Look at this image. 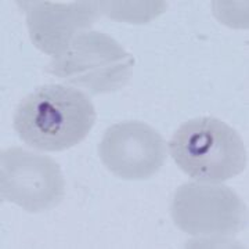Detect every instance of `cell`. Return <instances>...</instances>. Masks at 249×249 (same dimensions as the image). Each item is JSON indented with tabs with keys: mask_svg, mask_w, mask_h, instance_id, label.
I'll return each instance as SVG.
<instances>
[{
	"mask_svg": "<svg viewBox=\"0 0 249 249\" xmlns=\"http://www.w3.org/2000/svg\"><path fill=\"white\" fill-rule=\"evenodd\" d=\"M98 155L111 173L124 180H145L165 165L168 145L154 127L140 121L109 126Z\"/></svg>",
	"mask_w": 249,
	"mask_h": 249,
	"instance_id": "obj_6",
	"label": "cell"
},
{
	"mask_svg": "<svg viewBox=\"0 0 249 249\" xmlns=\"http://www.w3.org/2000/svg\"><path fill=\"white\" fill-rule=\"evenodd\" d=\"M173 222L194 237L227 238L244 230L247 206L238 194L220 183H186L175 193L170 206Z\"/></svg>",
	"mask_w": 249,
	"mask_h": 249,
	"instance_id": "obj_4",
	"label": "cell"
},
{
	"mask_svg": "<svg viewBox=\"0 0 249 249\" xmlns=\"http://www.w3.org/2000/svg\"><path fill=\"white\" fill-rule=\"evenodd\" d=\"M96 118L94 106L83 91L64 85H45L19 101L13 124L28 147L58 152L83 142Z\"/></svg>",
	"mask_w": 249,
	"mask_h": 249,
	"instance_id": "obj_1",
	"label": "cell"
},
{
	"mask_svg": "<svg viewBox=\"0 0 249 249\" xmlns=\"http://www.w3.org/2000/svg\"><path fill=\"white\" fill-rule=\"evenodd\" d=\"M134 58L109 35L85 31L67 50L53 57L46 71L97 96L124 88L132 79Z\"/></svg>",
	"mask_w": 249,
	"mask_h": 249,
	"instance_id": "obj_3",
	"label": "cell"
},
{
	"mask_svg": "<svg viewBox=\"0 0 249 249\" xmlns=\"http://www.w3.org/2000/svg\"><path fill=\"white\" fill-rule=\"evenodd\" d=\"M0 194L29 213H40L61 204L65 180L53 158L10 147L0 155Z\"/></svg>",
	"mask_w": 249,
	"mask_h": 249,
	"instance_id": "obj_5",
	"label": "cell"
},
{
	"mask_svg": "<svg viewBox=\"0 0 249 249\" xmlns=\"http://www.w3.org/2000/svg\"><path fill=\"white\" fill-rule=\"evenodd\" d=\"M27 14L32 43L46 54L60 55L73 37L89 29L101 14L100 1H17Z\"/></svg>",
	"mask_w": 249,
	"mask_h": 249,
	"instance_id": "obj_7",
	"label": "cell"
},
{
	"mask_svg": "<svg viewBox=\"0 0 249 249\" xmlns=\"http://www.w3.org/2000/svg\"><path fill=\"white\" fill-rule=\"evenodd\" d=\"M169 152L178 169L201 183H223L235 178L248 160L238 132L212 116L180 124L170 139Z\"/></svg>",
	"mask_w": 249,
	"mask_h": 249,
	"instance_id": "obj_2",
	"label": "cell"
},
{
	"mask_svg": "<svg viewBox=\"0 0 249 249\" xmlns=\"http://www.w3.org/2000/svg\"><path fill=\"white\" fill-rule=\"evenodd\" d=\"M100 9L112 19L129 21L132 22V16L136 14L137 24L140 19L137 16H142L147 22L157 16L162 14L166 10L165 1H100Z\"/></svg>",
	"mask_w": 249,
	"mask_h": 249,
	"instance_id": "obj_8",
	"label": "cell"
}]
</instances>
